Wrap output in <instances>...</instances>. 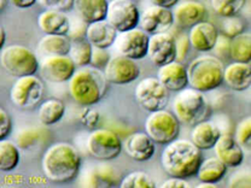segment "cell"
<instances>
[{"label": "cell", "instance_id": "cell-1", "mask_svg": "<svg viewBox=\"0 0 251 188\" xmlns=\"http://www.w3.org/2000/svg\"><path fill=\"white\" fill-rule=\"evenodd\" d=\"M203 162L202 150L192 140L175 139L162 151V168L169 176L188 179L197 175Z\"/></svg>", "mask_w": 251, "mask_h": 188}, {"label": "cell", "instance_id": "cell-51", "mask_svg": "<svg viewBox=\"0 0 251 188\" xmlns=\"http://www.w3.org/2000/svg\"><path fill=\"white\" fill-rule=\"evenodd\" d=\"M7 1H9V0H1V1H0V9L4 10L5 5H6V2H7Z\"/></svg>", "mask_w": 251, "mask_h": 188}, {"label": "cell", "instance_id": "cell-47", "mask_svg": "<svg viewBox=\"0 0 251 188\" xmlns=\"http://www.w3.org/2000/svg\"><path fill=\"white\" fill-rule=\"evenodd\" d=\"M9 2L14 6L18 7V9H28V7L35 5L38 0H9Z\"/></svg>", "mask_w": 251, "mask_h": 188}, {"label": "cell", "instance_id": "cell-17", "mask_svg": "<svg viewBox=\"0 0 251 188\" xmlns=\"http://www.w3.org/2000/svg\"><path fill=\"white\" fill-rule=\"evenodd\" d=\"M175 24L180 28H191L197 23L205 21L208 10L203 2L196 0H185L177 2L173 10Z\"/></svg>", "mask_w": 251, "mask_h": 188}, {"label": "cell", "instance_id": "cell-21", "mask_svg": "<svg viewBox=\"0 0 251 188\" xmlns=\"http://www.w3.org/2000/svg\"><path fill=\"white\" fill-rule=\"evenodd\" d=\"M157 77L172 92H180L188 86L187 68L179 61L159 67Z\"/></svg>", "mask_w": 251, "mask_h": 188}, {"label": "cell", "instance_id": "cell-18", "mask_svg": "<svg viewBox=\"0 0 251 188\" xmlns=\"http://www.w3.org/2000/svg\"><path fill=\"white\" fill-rule=\"evenodd\" d=\"M219 30L215 24L208 21H202L188 31L191 46L198 52H209L214 49L219 39Z\"/></svg>", "mask_w": 251, "mask_h": 188}, {"label": "cell", "instance_id": "cell-5", "mask_svg": "<svg viewBox=\"0 0 251 188\" xmlns=\"http://www.w3.org/2000/svg\"><path fill=\"white\" fill-rule=\"evenodd\" d=\"M173 112L180 123L193 127L200 122L205 121L210 112V108L204 92L192 87H186L174 96Z\"/></svg>", "mask_w": 251, "mask_h": 188}, {"label": "cell", "instance_id": "cell-52", "mask_svg": "<svg viewBox=\"0 0 251 188\" xmlns=\"http://www.w3.org/2000/svg\"><path fill=\"white\" fill-rule=\"evenodd\" d=\"M250 103H251V100H250Z\"/></svg>", "mask_w": 251, "mask_h": 188}, {"label": "cell", "instance_id": "cell-36", "mask_svg": "<svg viewBox=\"0 0 251 188\" xmlns=\"http://www.w3.org/2000/svg\"><path fill=\"white\" fill-rule=\"evenodd\" d=\"M247 0H210L214 12L221 17H229L239 14Z\"/></svg>", "mask_w": 251, "mask_h": 188}, {"label": "cell", "instance_id": "cell-12", "mask_svg": "<svg viewBox=\"0 0 251 188\" xmlns=\"http://www.w3.org/2000/svg\"><path fill=\"white\" fill-rule=\"evenodd\" d=\"M76 70V64L69 54L44 57L39 67L40 77L51 83L69 82Z\"/></svg>", "mask_w": 251, "mask_h": 188}, {"label": "cell", "instance_id": "cell-48", "mask_svg": "<svg viewBox=\"0 0 251 188\" xmlns=\"http://www.w3.org/2000/svg\"><path fill=\"white\" fill-rule=\"evenodd\" d=\"M151 1L153 2V4H157V5H162V6H166V7H174L175 5L179 2V0H151Z\"/></svg>", "mask_w": 251, "mask_h": 188}, {"label": "cell", "instance_id": "cell-37", "mask_svg": "<svg viewBox=\"0 0 251 188\" xmlns=\"http://www.w3.org/2000/svg\"><path fill=\"white\" fill-rule=\"evenodd\" d=\"M224 21L221 22V33L227 38L233 39L239 34L244 33L245 22L239 16H229V17H222Z\"/></svg>", "mask_w": 251, "mask_h": 188}, {"label": "cell", "instance_id": "cell-28", "mask_svg": "<svg viewBox=\"0 0 251 188\" xmlns=\"http://www.w3.org/2000/svg\"><path fill=\"white\" fill-rule=\"evenodd\" d=\"M72 39L63 34H45L38 44V51L44 56H64L69 54Z\"/></svg>", "mask_w": 251, "mask_h": 188}, {"label": "cell", "instance_id": "cell-43", "mask_svg": "<svg viewBox=\"0 0 251 188\" xmlns=\"http://www.w3.org/2000/svg\"><path fill=\"white\" fill-rule=\"evenodd\" d=\"M38 1L46 9L61 10V11H68L74 5V0H38Z\"/></svg>", "mask_w": 251, "mask_h": 188}, {"label": "cell", "instance_id": "cell-9", "mask_svg": "<svg viewBox=\"0 0 251 188\" xmlns=\"http://www.w3.org/2000/svg\"><path fill=\"white\" fill-rule=\"evenodd\" d=\"M135 99L141 109L152 112L166 109L169 103V90L158 77H145L137 85Z\"/></svg>", "mask_w": 251, "mask_h": 188}, {"label": "cell", "instance_id": "cell-7", "mask_svg": "<svg viewBox=\"0 0 251 188\" xmlns=\"http://www.w3.org/2000/svg\"><path fill=\"white\" fill-rule=\"evenodd\" d=\"M145 132L156 143L167 145L177 138L180 121L174 114L166 109L150 112L145 121Z\"/></svg>", "mask_w": 251, "mask_h": 188}, {"label": "cell", "instance_id": "cell-29", "mask_svg": "<svg viewBox=\"0 0 251 188\" xmlns=\"http://www.w3.org/2000/svg\"><path fill=\"white\" fill-rule=\"evenodd\" d=\"M50 139V133L45 128L39 127H23L16 135L18 147L23 151H29L31 148L40 147Z\"/></svg>", "mask_w": 251, "mask_h": 188}, {"label": "cell", "instance_id": "cell-35", "mask_svg": "<svg viewBox=\"0 0 251 188\" xmlns=\"http://www.w3.org/2000/svg\"><path fill=\"white\" fill-rule=\"evenodd\" d=\"M121 188H155L156 182L144 171H133L126 175L120 184Z\"/></svg>", "mask_w": 251, "mask_h": 188}, {"label": "cell", "instance_id": "cell-19", "mask_svg": "<svg viewBox=\"0 0 251 188\" xmlns=\"http://www.w3.org/2000/svg\"><path fill=\"white\" fill-rule=\"evenodd\" d=\"M155 141L149 137L148 133H133L126 138L124 148L128 156L135 162H146L155 155Z\"/></svg>", "mask_w": 251, "mask_h": 188}, {"label": "cell", "instance_id": "cell-31", "mask_svg": "<svg viewBox=\"0 0 251 188\" xmlns=\"http://www.w3.org/2000/svg\"><path fill=\"white\" fill-rule=\"evenodd\" d=\"M65 114V105L56 98L47 99L39 106V121L44 125L58 123Z\"/></svg>", "mask_w": 251, "mask_h": 188}, {"label": "cell", "instance_id": "cell-27", "mask_svg": "<svg viewBox=\"0 0 251 188\" xmlns=\"http://www.w3.org/2000/svg\"><path fill=\"white\" fill-rule=\"evenodd\" d=\"M108 7V0H74L73 5L77 17L87 24L97 21L106 20Z\"/></svg>", "mask_w": 251, "mask_h": 188}, {"label": "cell", "instance_id": "cell-6", "mask_svg": "<svg viewBox=\"0 0 251 188\" xmlns=\"http://www.w3.org/2000/svg\"><path fill=\"white\" fill-rule=\"evenodd\" d=\"M0 64L7 74L15 77L35 75L40 67L36 54L22 45L2 47L0 52Z\"/></svg>", "mask_w": 251, "mask_h": 188}, {"label": "cell", "instance_id": "cell-14", "mask_svg": "<svg viewBox=\"0 0 251 188\" xmlns=\"http://www.w3.org/2000/svg\"><path fill=\"white\" fill-rule=\"evenodd\" d=\"M148 57L156 67H162L176 61V39L168 31L150 35Z\"/></svg>", "mask_w": 251, "mask_h": 188}, {"label": "cell", "instance_id": "cell-41", "mask_svg": "<svg viewBox=\"0 0 251 188\" xmlns=\"http://www.w3.org/2000/svg\"><path fill=\"white\" fill-rule=\"evenodd\" d=\"M80 122L83 125L88 128H96L100 121V115L97 110L88 109V106H85V109L80 112Z\"/></svg>", "mask_w": 251, "mask_h": 188}, {"label": "cell", "instance_id": "cell-25", "mask_svg": "<svg viewBox=\"0 0 251 188\" xmlns=\"http://www.w3.org/2000/svg\"><path fill=\"white\" fill-rule=\"evenodd\" d=\"M38 25L44 34H63L68 35L70 30V18L65 11L46 9L38 17Z\"/></svg>", "mask_w": 251, "mask_h": 188}, {"label": "cell", "instance_id": "cell-39", "mask_svg": "<svg viewBox=\"0 0 251 188\" xmlns=\"http://www.w3.org/2000/svg\"><path fill=\"white\" fill-rule=\"evenodd\" d=\"M227 185L233 188H251V169L235 171L231 175Z\"/></svg>", "mask_w": 251, "mask_h": 188}, {"label": "cell", "instance_id": "cell-33", "mask_svg": "<svg viewBox=\"0 0 251 188\" xmlns=\"http://www.w3.org/2000/svg\"><path fill=\"white\" fill-rule=\"evenodd\" d=\"M229 58L234 62H251V33H242L232 39Z\"/></svg>", "mask_w": 251, "mask_h": 188}, {"label": "cell", "instance_id": "cell-11", "mask_svg": "<svg viewBox=\"0 0 251 188\" xmlns=\"http://www.w3.org/2000/svg\"><path fill=\"white\" fill-rule=\"evenodd\" d=\"M149 40L150 34L137 27L126 31H119L114 48L119 54L139 61L148 56Z\"/></svg>", "mask_w": 251, "mask_h": 188}, {"label": "cell", "instance_id": "cell-23", "mask_svg": "<svg viewBox=\"0 0 251 188\" xmlns=\"http://www.w3.org/2000/svg\"><path fill=\"white\" fill-rule=\"evenodd\" d=\"M117 34H119V30L108 20H101L88 23L86 39L92 44L93 47L109 48L110 46H114Z\"/></svg>", "mask_w": 251, "mask_h": 188}, {"label": "cell", "instance_id": "cell-40", "mask_svg": "<svg viewBox=\"0 0 251 188\" xmlns=\"http://www.w3.org/2000/svg\"><path fill=\"white\" fill-rule=\"evenodd\" d=\"M108 48H99V47H93L92 52V59H91V65L97 69L104 70L105 67L108 65L110 59H111V56L108 51Z\"/></svg>", "mask_w": 251, "mask_h": 188}, {"label": "cell", "instance_id": "cell-26", "mask_svg": "<svg viewBox=\"0 0 251 188\" xmlns=\"http://www.w3.org/2000/svg\"><path fill=\"white\" fill-rule=\"evenodd\" d=\"M224 134L220 128L211 121H202L193 125L191 130V140L202 151L214 148L220 137Z\"/></svg>", "mask_w": 251, "mask_h": 188}, {"label": "cell", "instance_id": "cell-15", "mask_svg": "<svg viewBox=\"0 0 251 188\" xmlns=\"http://www.w3.org/2000/svg\"><path fill=\"white\" fill-rule=\"evenodd\" d=\"M103 71L109 83L127 85L139 77L140 67L135 59L117 54V56L111 57Z\"/></svg>", "mask_w": 251, "mask_h": 188}, {"label": "cell", "instance_id": "cell-38", "mask_svg": "<svg viewBox=\"0 0 251 188\" xmlns=\"http://www.w3.org/2000/svg\"><path fill=\"white\" fill-rule=\"evenodd\" d=\"M234 138L244 150L251 151V116L245 117L237 124Z\"/></svg>", "mask_w": 251, "mask_h": 188}, {"label": "cell", "instance_id": "cell-45", "mask_svg": "<svg viewBox=\"0 0 251 188\" xmlns=\"http://www.w3.org/2000/svg\"><path fill=\"white\" fill-rule=\"evenodd\" d=\"M231 40L232 39L227 38V36L224 35V34L219 35L218 43H216L215 47H214V49L216 51V53L218 54L222 53V56L229 57V47H231Z\"/></svg>", "mask_w": 251, "mask_h": 188}, {"label": "cell", "instance_id": "cell-4", "mask_svg": "<svg viewBox=\"0 0 251 188\" xmlns=\"http://www.w3.org/2000/svg\"><path fill=\"white\" fill-rule=\"evenodd\" d=\"M224 72L225 65L219 57L203 54L188 64V85L201 92H210L222 85Z\"/></svg>", "mask_w": 251, "mask_h": 188}, {"label": "cell", "instance_id": "cell-8", "mask_svg": "<svg viewBox=\"0 0 251 188\" xmlns=\"http://www.w3.org/2000/svg\"><path fill=\"white\" fill-rule=\"evenodd\" d=\"M86 148L93 158L108 162L120 156L124 145L114 130L100 128L90 133L86 140Z\"/></svg>", "mask_w": 251, "mask_h": 188}, {"label": "cell", "instance_id": "cell-3", "mask_svg": "<svg viewBox=\"0 0 251 188\" xmlns=\"http://www.w3.org/2000/svg\"><path fill=\"white\" fill-rule=\"evenodd\" d=\"M109 81L100 69L87 65L78 68L68 82L69 94L75 103L81 106L98 104L105 95Z\"/></svg>", "mask_w": 251, "mask_h": 188}, {"label": "cell", "instance_id": "cell-20", "mask_svg": "<svg viewBox=\"0 0 251 188\" xmlns=\"http://www.w3.org/2000/svg\"><path fill=\"white\" fill-rule=\"evenodd\" d=\"M215 155L228 168H238L244 162V148L238 143L235 138L224 133L214 146Z\"/></svg>", "mask_w": 251, "mask_h": 188}, {"label": "cell", "instance_id": "cell-44", "mask_svg": "<svg viewBox=\"0 0 251 188\" xmlns=\"http://www.w3.org/2000/svg\"><path fill=\"white\" fill-rule=\"evenodd\" d=\"M176 39V52H177V57L176 61H184L186 58L188 51H190L191 43L190 39H188V35H185V34H180L179 38Z\"/></svg>", "mask_w": 251, "mask_h": 188}, {"label": "cell", "instance_id": "cell-2", "mask_svg": "<svg viewBox=\"0 0 251 188\" xmlns=\"http://www.w3.org/2000/svg\"><path fill=\"white\" fill-rule=\"evenodd\" d=\"M41 165L47 180L65 184L73 181L80 172L81 156L70 143L56 142L45 151Z\"/></svg>", "mask_w": 251, "mask_h": 188}, {"label": "cell", "instance_id": "cell-34", "mask_svg": "<svg viewBox=\"0 0 251 188\" xmlns=\"http://www.w3.org/2000/svg\"><path fill=\"white\" fill-rule=\"evenodd\" d=\"M93 46L86 38L75 39L72 40V48H70L69 56L74 61L77 68L87 67L91 65L92 59Z\"/></svg>", "mask_w": 251, "mask_h": 188}, {"label": "cell", "instance_id": "cell-42", "mask_svg": "<svg viewBox=\"0 0 251 188\" xmlns=\"http://www.w3.org/2000/svg\"><path fill=\"white\" fill-rule=\"evenodd\" d=\"M12 132V119L11 116L5 111V109H0V139H6Z\"/></svg>", "mask_w": 251, "mask_h": 188}, {"label": "cell", "instance_id": "cell-30", "mask_svg": "<svg viewBox=\"0 0 251 188\" xmlns=\"http://www.w3.org/2000/svg\"><path fill=\"white\" fill-rule=\"evenodd\" d=\"M228 166L220 161L218 157H210V158L203 159L200 169L197 171V179L201 182H210V184H218L225 177Z\"/></svg>", "mask_w": 251, "mask_h": 188}, {"label": "cell", "instance_id": "cell-50", "mask_svg": "<svg viewBox=\"0 0 251 188\" xmlns=\"http://www.w3.org/2000/svg\"><path fill=\"white\" fill-rule=\"evenodd\" d=\"M0 34H1V39H0V46H1V48H2V47H4V44H5V38H6V33H5L4 27L0 28Z\"/></svg>", "mask_w": 251, "mask_h": 188}, {"label": "cell", "instance_id": "cell-46", "mask_svg": "<svg viewBox=\"0 0 251 188\" xmlns=\"http://www.w3.org/2000/svg\"><path fill=\"white\" fill-rule=\"evenodd\" d=\"M159 187H162V188H188L190 187V184L186 181V179L172 176L171 179L166 180V181H164Z\"/></svg>", "mask_w": 251, "mask_h": 188}, {"label": "cell", "instance_id": "cell-49", "mask_svg": "<svg viewBox=\"0 0 251 188\" xmlns=\"http://www.w3.org/2000/svg\"><path fill=\"white\" fill-rule=\"evenodd\" d=\"M197 188H216L215 184H210V182H200V184L196 186Z\"/></svg>", "mask_w": 251, "mask_h": 188}, {"label": "cell", "instance_id": "cell-13", "mask_svg": "<svg viewBox=\"0 0 251 188\" xmlns=\"http://www.w3.org/2000/svg\"><path fill=\"white\" fill-rule=\"evenodd\" d=\"M106 20L119 31L137 28L140 11L133 0H110Z\"/></svg>", "mask_w": 251, "mask_h": 188}, {"label": "cell", "instance_id": "cell-24", "mask_svg": "<svg viewBox=\"0 0 251 188\" xmlns=\"http://www.w3.org/2000/svg\"><path fill=\"white\" fill-rule=\"evenodd\" d=\"M224 82L235 92H244L251 87L250 63L233 62L225 68Z\"/></svg>", "mask_w": 251, "mask_h": 188}, {"label": "cell", "instance_id": "cell-22", "mask_svg": "<svg viewBox=\"0 0 251 188\" xmlns=\"http://www.w3.org/2000/svg\"><path fill=\"white\" fill-rule=\"evenodd\" d=\"M121 175L112 165L103 162L96 165L90 170L85 179V187L93 188H111L120 187L121 184Z\"/></svg>", "mask_w": 251, "mask_h": 188}, {"label": "cell", "instance_id": "cell-32", "mask_svg": "<svg viewBox=\"0 0 251 188\" xmlns=\"http://www.w3.org/2000/svg\"><path fill=\"white\" fill-rule=\"evenodd\" d=\"M21 148L14 141L0 139V170L12 171L21 159Z\"/></svg>", "mask_w": 251, "mask_h": 188}, {"label": "cell", "instance_id": "cell-16", "mask_svg": "<svg viewBox=\"0 0 251 188\" xmlns=\"http://www.w3.org/2000/svg\"><path fill=\"white\" fill-rule=\"evenodd\" d=\"M174 23V14L172 10L162 5H150L140 12L139 27L150 35L168 31Z\"/></svg>", "mask_w": 251, "mask_h": 188}, {"label": "cell", "instance_id": "cell-10", "mask_svg": "<svg viewBox=\"0 0 251 188\" xmlns=\"http://www.w3.org/2000/svg\"><path fill=\"white\" fill-rule=\"evenodd\" d=\"M44 96V85L35 75L17 77L10 91V99L15 106L29 110L39 105Z\"/></svg>", "mask_w": 251, "mask_h": 188}]
</instances>
